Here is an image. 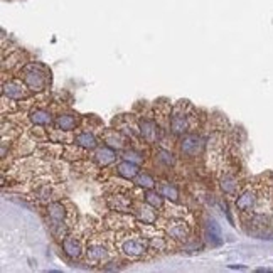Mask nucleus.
Instances as JSON below:
<instances>
[{"label": "nucleus", "instance_id": "obj_1", "mask_svg": "<svg viewBox=\"0 0 273 273\" xmlns=\"http://www.w3.org/2000/svg\"><path fill=\"white\" fill-rule=\"evenodd\" d=\"M47 216H49V219H51L52 233H54L58 238L66 236L68 229L63 226V221H64V218H66V207H64L61 203L49 204V206H47Z\"/></svg>", "mask_w": 273, "mask_h": 273}, {"label": "nucleus", "instance_id": "obj_2", "mask_svg": "<svg viewBox=\"0 0 273 273\" xmlns=\"http://www.w3.org/2000/svg\"><path fill=\"white\" fill-rule=\"evenodd\" d=\"M43 71V68L41 66H34V64H30V66L25 68V83L32 88L34 91H43L46 86H47V81L49 78L46 76L44 73H41Z\"/></svg>", "mask_w": 273, "mask_h": 273}, {"label": "nucleus", "instance_id": "obj_3", "mask_svg": "<svg viewBox=\"0 0 273 273\" xmlns=\"http://www.w3.org/2000/svg\"><path fill=\"white\" fill-rule=\"evenodd\" d=\"M120 250L127 256H142L147 251V241L138 240V238H125V240L120 241Z\"/></svg>", "mask_w": 273, "mask_h": 273}, {"label": "nucleus", "instance_id": "obj_4", "mask_svg": "<svg viewBox=\"0 0 273 273\" xmlns=\"http://www.w3.org/2000/svg\"><path fill=\"white\" fill-rule=\"evenodd\" d=\"M255 203H256V192L251 191V189H248V191H245L240 197H238L236 207L240 211H251L253 207H255Z\"/></svg>", "mask_w": 273, "mask_h": 273}, {"label": "nucleus", "instance_id": "obj_5", "mask_svg": "<svg viewBox=\"0 0 273 273\" xmlns=\"http://www.w3.org/2000/svg\"><path fill=\"white\" fill-rule=\"evenodd\" d=\"M3 93L9 98H15V100H21V98L27 96L25 86H22V83H15V81H10L9 85H3Z\"/></svg>", "mask_w": 273, "mask_h": 273}, {"label": "nucleus", "instance_id": "obj_6", "mask_svg": "<svg viewBox=\"0 0 273 273\" xmlns=\"http://www.w3.org/2000/svg\"><path fill=\"white\" fill-rule=\"evenodd\" d=\"M167 234L170 238H174V240H185L189 234V228L182 221L172 223V225H169V228H167Z\"/></svg>", "mask_w": 273, "mask_h": 273}, {"label": "nucleus", "instance_id": "obj_7", "mask_svg": "<svg viewBox=\"0 0 273 273\" xmlns=\"http://www.w3.org/2000/svg\"><path fill=\"white\" fill-rule=\"evenodd\" d=\"M206 233H207V240H209L212 245H221L223 243V234H221V228H219L218 223L214 219H209L206 226Z\"/></svg>", "mask_w": 273, "mask_h": 273}, {"label": "nucleus", "instance_id": "obj_8", "mask_svg": "<svg viewBox=\"0 0 273 273\" xmlns=\"http://www.w3.org/2000/svg\"><path fill=\"white\" fill-rule=\"evenodd\" d=\"M76 145L78 147H83V149L86 150H93L96 149V138H94L93 135L88 134V132H83V134H78L74 138Z\"/></svg>", "mask_w": 273, "mask_h": 273}, {"label": "nucleus", "instance_id": "obj_9", "mask_svg": "<svg viewBox=\"0 0 273 273\" xmlns=\"http://www.w3.org/2000/svg\"><path fill=\"white\" fill-rule=\"evenodd\" d=\"M63 248H64V253L71 258H78L81 255V245H79V241H76L74 238H64Z\"/></svg>", "mask_w": 273, "mask_h": 273}, {"label": "nucleus", "instance_id": "obj_10", "mask_svg": "<svg viewBox=\"0 0 273 273\" xmlns=\"http://www.w3.org/2000/svg\"><path fill=\"white\" fill-rule=\"evenodd\" d=\"M116 170H118V174L121 177H125V179H134V177L138 176V167L130 160L121 162V164L116 167Z\"/></svg>", "mask_w": 273, "mask_h": 273}, {"label": "nucleus", "instance_id": "obj_11", "mask_svg": "<svg viewBox=\"0 0 273 273\" xmlns=\"http://www.w3.org/2000/svg\"><path fill=\"white\" fill-rule=\"evenodd\" d=\"M76 125H78V118L73 115H61V116H58V120H56V127L63 132L74 130Z\"/></svg>", "mask_w": 273, "mask_h": 273}, {"label": "nucleus", "instance_id": "obj_12", "mask_svg": "<svg viewBox=\"0 0 273 273\" xmlns=\"http://www.w3.org/2000/svg\"><path fill=\"white\" fill-rule=\"evenodd\" d=\"M106 256H108V253L101 245H91L88 248V260H91L93 263H100Z\"/></svg>", "mask_w": 273, "mask_h": 273}, {"label": "nucleus", "instance_id": "obj_13", "mask_svg": "<svg viewBox=\"0 0 273 273\" xmlns=\"http://www.w3.org/2000/svg\"><path fill=\"white\" fill-rule=\"evenodd\" d=\"M94 159H96V162L100 165H108L115 160V152H113L112 149H108V147H103V149H100L96 152Z\"/></svg>", "mask_w": 273, "mask_h": 273}, {"label": "nucleus", "instance_id": "obj_14", "mask_svg": "<svg viewBox=\"0 0 273 273\" xmlns=\"http://www.w3.org/2000/svg\"><path fill=\"white\" fill-rule=\"evenodd\" d=\"M30 120H32L36 125H49L52 121L51 113L46 112V110H36V112H32V115H30Z\"/></svg>", "mask_w": 273, "mask_h": 273}, {"label": "nucleus", "instance_id": "obj_15", "mask_svg": "<svg viewBox=\"0 0 273 273\" xmlns=\"http://www.w3.org/2000/svg\"><path fill=\"white\" fill-rule=\"evenodd\" d=\"M199 138H196V136H187L185 138V143H182V152L187 155H196L197 150H199Z\"/></svg>", "mask_w": 273, "mask_h": 273}, {"label": "nucleus", "instance_id": "obj_16", "mask_svg": "<svg viewBox=\"0 0 273 273\" xmlns=\"http://www.w3.org/2000/svg\"><path fill=\"white\" fill-rule=\"evenodd\" d=\"M152 207H154V206H152ZM152 207L140 206L138 209H136V214H138V218L142 219L143 223H147V225H152V223L155 221V211H152Z\"/></svg>", "mask_w": 273, "mask_h": 273}, {"label": "nucleus", "instance_id": "obj_17", "mask_svg": "<svg viewBox=\"0 0 273 273\" xmlns=\"http://www.w3.org/2000/svg\"><path fill=\"white\" fill-rule=\"evenodd\" d=\"M135 184L149 191V189H152V187H154V185H155V181L152 179L150 176H147V174H138V176H136Z\"/></svg>", "mask_w": 273, "mask_h": 273}, {"label": "nucleus", "instance_id": "obj_18", "mask_svg": "<svg viewBox=\"0 0 273 273\" xmlns=\"http://www.w3.org/2000/svg\"><path fill=\"white\" fill-rule=\"evenodd\" d=\"M162 194H164L167 199H172V201L179 199V192H177V189L169 184H162Z\"/></svg>", "mask_w": 273, "mask_h": 273}, {"label": "nucleus", "instance_id": "obj_19", "mask_svg": "<svg viewBox=\"0 0 273 273\" xmlns=\"http://www.w3.org/2000/svg\"><path fill=\"white\" fill-rule=\"evenodd\" d=\"M154 130H155V125L152 123V121H143L142 123V132H143V136H145L147 140H149V142H152V140L155 138L154 135Z\"/></svg>", "mask_w": 273, "mask_h": 273}, {"label": "nucleus", "instance_id": "obj_20", "mask_svg": "<svg viewBox=\"0 0 273 273\" xmlns=\"http://www.w3.org/2000/svg\"><path fill=\"white\" fill-rule=\"evenodd\" d=\"M145 201L154 207H160L162 206V197L159 194H155V192H150V189H149V192L145 194Z\"/></svg>", "mask_w": 273, "mask_h": 273}, {"label": "nucleus", "instance_id": "obj_21", "mask_svg": "<svg viewBox=\"0 0 273 273\" xmlns=\"http://www.w3.org/2000/svg\"><path fill=\"white\" fill-rule=\"evenodd\" d=\"M236 187H238L236 181L231 179V177L223 181V189H225V192H228V194H234V192H236Z\"/></svg>", "mask_w": 273, "mask_h": 273}, {"label": "nucleus", "instance_id": "obj_22", "mask_svg": "<svg viewBox=\"0 0 273 273\" xmlns=\"http://www.w3.org/2000/svg\"><path fill=\"white\" fill-rule=\"evenodd\" d=\"M229 268H233V270H245L246 267H243V265H229Z\"/></svg>", "mask_w": 273, "mask_h": 273}]
</instances>
